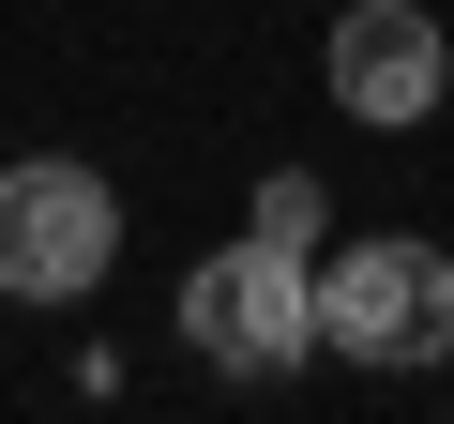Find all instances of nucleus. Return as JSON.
I'll use <instances>...</instances> for the list:
<instances>
[{"instance_id":"obj_1","label":"nucleus","mask_w":454,"mask_h":424,"mask_svg":"<svg viewBox=\"0 0 454 424\" xmlns=\"http://www.w3.org/2000/svg\"><path fill=\"white\" fill-rule=\"evenodd\" d=\"M182 349L197 364H227V379H288V364H318V258H288V243H212L197 273H182Z\"/></svg>"},{"instance_id":"obj_2","label":"nucleus","mask_w":454,"mask_h":424,"mask_svg":"<svg viewBox=\"0 0 454 424\" xmlns=\"http://www.w3.org/2000/svg\"><path fill=\"white\" fill-rule=\"evenodd\" d=\"M106 258H121V197L76 152L0 167V303H91Z\"/></svg>"},{"instance_id":"obj_3","label":"nucleus","mask_w":454,"mask_h":424,"mask_svg":"<svg viewBox=\"0 0 454 424\" xmlns=\"http://www.w3.org/2000/svg\"><path fill=\"white\" fill-rule=\"evenodd\" d=\"M318 349L333 364H454V258L394 243V228L318 258Z\"/></svg>"},{"instance_id":"obj_4","label":"nucleus","mask_w":454,"mask_h":424,"mask_svg":"<svg viewBox=\"0 0 454 424\" xmlns=\"http://www.w3.org/2000/svg\"><path fill=\"white\" fill-rule=\"evenodd\" d=\"M439 76H454V46H439L424 0H348L333 16V106L348 122H424Z\"/></svg>"},{"instance_id":"obj_5","label":"nucleus","mask_w":454,"mask_h":424,"mask_svg":"<svg viewBox=\"0 0 454 424\" xmlns=\"http://www.w3.org/2000/svg\"><path fill=\"white\" fill-rule=\"evenodd\" d=\"M258 243L318 258V182H303V167H273V182H258Z\"/></svg>"}]
</instances>
